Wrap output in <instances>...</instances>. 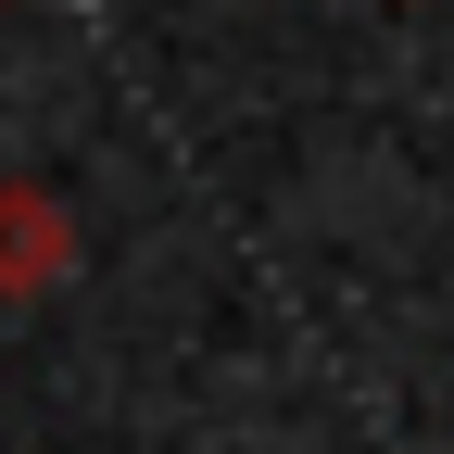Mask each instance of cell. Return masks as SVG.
<instances>
[{"mask_svg":"<svg viewBox=\"0 0 454 454\" xmlns=\"http://www.w3.org/2000/svg\"><path fill=\"white\" fill-rule=\"evenodd\" d=\"M76 278V202L51 177H0V303H51Z\"/></svg>","mask_w":454,"mask_h":454,"instance_id":"obj_1","label":"cell"}]
</instances>
